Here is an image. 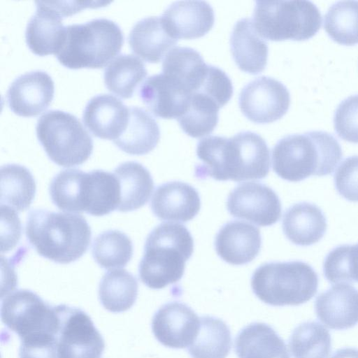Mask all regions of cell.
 <instances>
[{"label": "cell", "mask_w": 358, "mask_h": 358, "mask_svg": "<svg viewBox=\"0 0 358 358\" xmlns=\"http://www.w3.org/2000/svg\"><path fill=\"white\" fill-rule=\"evenodd\" d=\"M164 27L161 17L150 16L138 21L129 36L134 53L150 63H158L177 43Z\"/></svg>", "instance_id": "25"}, {"label": "cell", "mask_w": 358, "mask_h": 358, "mask_svg": "<svg viewBox=\"0 0 358 358\" xmlns=\"http://www.w3.org/2000/svg\"><path fill=\"white\" fill-rule=\"evenodd\" d=\"M318 276L301 261L263 264L253 273L251 287L256 296L273 306H299L317 293Z\"/></svg>", "instance_id": "6"}, {"label": "cell", "mask_w": 358, "mask_h": 358, "mask_svg": "<svg viewBox=\"0 0 358 358\" xmlns=\"http://www.w3.org/2000/svg\"><path fill=\"white\" fill-rule=\"evenodd\" d=\"M138 93L152 113L163 119H178L185 112L191 96L162 73L149 76Z\"/></svg>", "instance_id": "21"}, {"label": "cell", "mask_w": 358, "mask_h": 358, "mask_svg": "<svg viewBox=\"0 0 358 358\" xmlns=\"http://www.w3.org/2000/svg\"><path fill=\"white\" fill-rule=\"evenodd\" d=\"M330 358H358V349L343 348L336 350Z\"/></svg>", "instance_id": "44"}, {"label": "cell", "mask_w": 358, "mask_h": 358, "mask_svg": "<svg viewBox=\"0 0 358 358\" xmlns=\"http://www.w3.org/2000/svg\"><path fill=\"white\" fill-rule=\"evenodd\" d=\"M323 273L331 284L358 282V243L333 248L324 260Z\"/></svg>", "instance_id": "39"}, {"label": "cell", "mask_w": 358, "mask_h": 358, "mask_svg": "<svg viewBox=\"0 0 358 358\" xmlns=\"http://www.w3.org/2000/svg\"><path fill=\"white\" fill-rule=\"evenodd\" d=\"M36 131L48 157L59 166L82 164L92 153L91 136L80 121L69 113L47 111L38 118Z\"/></svg>", "instance_id": "8"}, {"label": "cell", "mask_w": 358, "mask_h": 358, "mask_svg": "<svg viewBox=\"0 0 358 358\" xmlns=\"http://www.w3.org/2000/svg\"><path fill=\"white\" fill-rule=\"evenodd\" d=\"M92 256L96 262L106 269L124 267L133 255L131 239L117 230L100 234L92 244Z\"/></svg>", "instance_id": "37"}, {"label": "cell", "mask_w": 358, "mask_h": 358, "mask_svg": "<svg viewBox=\"0 0 358 358\" xmlns=\"http://www.w3.org/2000/svg\"><path fill=\"white\" fill-rule=\"evenodd\" d=\"M221 107L211 97L201 93L191 94L185 112L177 119L182 131L192 138H200L216 127Z\"/></svg>", "instance_id": "33"}, {"label": "cell", "mask_w": 358, "mask_h": 358, "mask_svg": "<svg viewBox=\"0 0 358 358\" xmlns=\"http://www.w3.org/2000/svg\"><path fill=\"white\" fill-rule=\"evenodd\" d=\"M138 295V282L125 269L116 268L106 273L99 287V296L103 306L113 313L129 309Z\"/></svg>", "instance_id": "30"}, {"label": "cell", "mask_w": 358, "mask_h": 358, "mask_svg": "<svg viewBox=\"0 0 358 358\" xmlns=\"http://www.w3.org/2000/svg\"><path fill=\"white\" fill-rule=\"evenodd\" d=\"M1 252L12 249L21 234L20 219L13 208L1 205Z\"/></svg>", "instance_id": "43"}, {"label": "cell", "mask_w": 358, "mask_h": 358, "mask_svg": "<svg viewBox=\"0 0 358 358\" xmlns=\"http://www.w3.org/2000/svg\"><path fill=\"white\" fill-rule=\"evenodd\" d=\"M290 95L280 81L261 76L241 90L238 105L242 113L251 122L267 124L280 119L288 110Z\"/></svg>", "instance_id": "11"}, {"label": "cell", "mask_w": 358, "mask_h": 358, "mask_svg": "<svg viewBox=\"0 0 358 358\" xmlns=\"http://www.w3.org/2000/svg\"><path fill=\"white\" fill-rule=\"evenodd\" d=\"M231 348V331L227 324L217 317L203 316L187 350L192 358H226Z\"/></svg>", "instance_id": "29"}, {"label": "cell", "mask_w": 358, "mask_h": 358, "mask_svg": "<svg viewBox=\"0 0 358 358\" xmlns=\"http://www.w3.org/2000/svg\"><path fill=\"white\" fill-rule=\"evenodd\" d=\"M193 251V238L183 224H159L145 241L138 267L141 281L155 289L178 282L184 275L185 262Z\"/></svg>", "instance_id": "4"}, {"label": "cell", "mask_w": 358, "mask_h": 358, "mask_svg": "<svg viewBox=\"0 0 358 358\" xmlns=\"http://www.w3.org/2000/svg\"><path fill=\"white\" fill-rule=\"evenodd\" d=\"M85 173L76 169H64L52 180L50 195L53 203L60 210L83 213L82 187Z\"/></svg>", "instance_id": "38"}, {"label": "cell", "mask_w": 358, "mask_h": 358, "mask_svg": "<svg viewBox=\"0 0 358 358\" xmlns=\"http://www.w3.org/2000/svg\"><path fill=\"white\" fill-rule=\"evenodd\" d=\"M342 156L341 147L331 134L313 131L279 140L272 150V166L281 178L299 182L332 173Z\"/></svg>", "instance_id": "2"}, {"label": "cell", "mask_w": 358, "mask_h": 358, "mask_svg": "<svg viewBox=\"0 0 358 358\" xmlns=\"http://www.w3.org/2000/svg\"><path fill=\"white\" fill-rule=\"evenodd\" d=\"M262 246L259 229L250 223L234 220L224 224L215 239L218 256L233 265L251 262Z\"/></svg>", "instance_id": "16"}, {"label": "cell", "mask_w": 358, "mask_h": 358, "mask_svg": "<svg viewBox=\"0 0 358 358\" xmlns=\"http://www.w3.org/2000/svg\"><path fill=\"white\" fill-rule=\"evenodd\" d=\"M57 308L59 358H99L105 343L90 317L80 309L64 305Z\"/></svg>", "instance_id": "10"}, {"label": "cell", "mask_w": 358, "mask_h": 358, "mask_svg": "<svg viewBox=\"0 0 358 358\" xmlns=\"http://www.w3.org/2000/svg\"><path fill=\"white\" fill-rule=\"evenodd\" d=\"M168 34L178 40L203 36L215 22L211 6L204 1H180L172 3L161 17Z\"/></svg>", "instance_id": "15"}, {"label": "cell", "mask_w": 358, "mask_h": 358, "mask_svg": "<svg viewBox=\"0 0 358 358\" xmlns=\"http://www.w3.org/2000/svg\"><path fill=\"white\" fill-rule=\"evenodd\" d=\"M199 52L188 47H174L162 62V73L169 77L184 91L192 94L199 91L208 71Z\"/></svg>", "instance_id": "24"}, {"label": "cell", "mask_w": 358, "mask_h": 358, "mask_svg": "<svg viewBox=\"0 0 358 358\" xmlns=\"http://www.w3.org/2000/svg\"><path fill=\"white\" fill-rule=\"evenodd\" d=\"M55 92L51 76L43 71L22 74L10 85L7 102L10 109L23 117L36 116L51 103Z\"/></svg>", "instance_id": "14"}, {"label": "cell", "mask_w": 358, "mask_h": 358, "mask_svg": "<svg viewBox=\"0 0 358 358\" xmlns=\"http://www.w3.org/2000/svg\"><path fill=\"white\" fill-rule=\"evenodd\" d=\"M282 230L294 244L308 246L317 243L324 235L327 220L315 204L301 202L290 206L284 213Z\"/></svg>", "instance_id": "23"}, {"label": "cell", "mask_w": 358, "mask_h": 358, "mask_svg": "<svg viewBox=\"0 0 358 358\" xmlns=\"http://www.w3.org/2000/svg\"><path fill=\"white\" fill-rule=\"evenodd\" d=\"M200 317L187 305L173 301L161 306L155 313L152 330L163 345L180 349L189 347L195 339Z\"/></svg>", "instance_id": "13"}, {"label": "cell", "mask_w": 358, "mask_h": 358, "mask_svg": "<svg viewBox=\"0 0 358 358\" xmlns=\"http://www.w3.org/2000/svg\"><path fill=\"white\" fill-rule=\"evenodd\" d=\"M324 28L340 44L358 43V1H341L332 4L324 15Z\"/></svg>", "instance_id": "36"}, {"label": "cell", "mask_w": 358, "mask_h": 358, "mask_svg": "<svg viewBox=\"0 0 358 358\" xmlns=\"http://www.w3.org/2000/svg\"><path fill=\"white\" fill-rule=\"evenodd\" d=\"M123 43V33L117 24L106 18L93 19L65 27L56 57L69 69H100L120 52Z\"/></svg>", "instance_id": "5"}, {"label": "cell", "mask_w": 358, "mask_h": 358, "mask_svg": "<svg viewBox=\"0 0 358 358\" xmlns=\"http://www.w3.org/2000/svg\"><path fill=\"white\" fill-rule=\"evenodd\" d=\"M334 181L341 196L350 201L358 202V155L350 156L340 164Z\"/></svg>", "instance_id": "41"}, {"label": "cell", "mask_w": 358, "mask_h": 358, "mask_svg": "<svg viewBox=\"0 0 358 358\" xmlns=\"http://www.w3.org/2000/svg\"><path fill=\"white\" fill-rule=\"evenodd\" d=\"M198 157L205 176L216 180H259L269 172V148L260 135L252 131H241L231 138L206 137Z\"/></svg>", "instance_id": "1"}, {"label": "cell", "mask_w": 358, "mask_h": 358, "mask_svg": "<svg viewBox=\"0 0 358 358\" xmlns=\"http://www.w3.org/2000/svg\"><path fill=\"white\" fill-rule=\"evenodd\" d=\"M334 129L345 141L358 143V94L343 99L334 115Z\"/></svg>", "instance_id": "40"}, {"label": "cell", "mask_w": 358, "mask_h": 358, "mask_svg": "<svg viewBox=\"0 0 358 358\" xmlns=\"http://www.w3.org/2000/svg\"><path fill=\"white\" fill-rule=\"evenodd\" d=\"M35 14L27 23L26 43L31 52L39 56L57 55L64 41V17L52 1H36Z\"/></svg>", "instance_id": "17"}, {"label": "cell", "mask_w": 358, "mask_h": 358, "mask_svg": "<svg viewBox=\"0 0 358 358\" xmlns=\"http://www.w3.org/2000/svg\"><path fill=\"white\" fill-rule=\"evenodd\" d=\"M21 340L20 358H59L55 335L41 334Z\"/></svg>", "instance_id": "42"}, {"label": "cell", "mask_w": 358, "mask_h": 358, "mask_svg": "<svg viewBox=\"0 0 358 358\" xmlns=\"http://www.w3.org/2000/svg\"><path fill=\"white\" fill-rule=\"evenodd\" d=\"M331 347L329 331L315 321L298 325L289 339V348L294 358H328Z\"/></svg>", "instance_id": "34"}, {"label": "cell", "mask_w": 358, "mask_h": 358, "mask_svg": "<svg viewBox=\"0 0 358 358\" xmlns=\"http://www.w3.org/2000/svg\"><path fill=\"white\" fill-rule=\"evenodd\" d=\"M227 207L233 217L262 227L274 224L281 216L278 196L268 186L257 182L236 187L229 194Z\"/></svg>", "instance_id": "12"}, {"label": "cell", "mask_w": 358, "mask_h": 358, "mask_svg": "<svg viewBox=\"0 0 358 358\" xmlns=\"http://www.w3.org/2000/svg\"><path fill=\"white\" fill-rule=\"evenodd\" d=\"M315 311L318 320L331 329H350L358 323V290L338 283L317 296Z\"/></svg>", "instance_id": "18"}, {"label": "cell", "mask_w": 358, "mask_h": 358, "mask_svg": "<svg viewBox=\"0 0 358 358\" xmlns=\"http://www.w3.org/2000/svg\"><path fill=\"white\" fill-rule=\"evenodd\" d=\"M146 76L147 70L141 59L134 55L122 54L105 69L103 79L110 92L121 98L129 99Z\"/></svg>", "instance_id": "32"}, {"label": "cell", "mask_w": 358, "mask_h": 358, "mask_svg": "<svg viewBox=\"0 0 358 358\" xmlns=\"http://www.w3.org/2000/svg\"><path fill=\"white\" fill-rule=\"evenodd\" d=\"M36 182L31 172L20 164L1 168V204L17 211L28 209L35 196Z\"/></svg>", "instance_id": "31"}, {"label": "cell", "mask_w": 358, "mask_h": 358, "mask_svg": "<svg viewBox=\"0 0 358 358\" xmlns=\"http://www.w3.org/2000/svg\"><path fill=\"white\" fill-rule=\"evenodd\" d=\"M120 187L117 210L128 212L138 209L149 200L154 182L149 171L136 162H126L114 170Z\"/></svg>", "instance_id": "28"}, {"label": "cell", "mask_w": 358, "mask_h": 358, "mask_svg": "<svg viewBox=\"0 0 358 358\" xmlns=\"http://www.w3.org/2000/svg\"><path fill=\"white\" fill-rule=\"evenodd\" d=\"M126 129L114 143L130 155H143L152 151L160 138L159 127L150 114L142 108H129Z\"/></svg>", "instance_id": "27"}, {"label": "cell", "mask_w": 358, "mask_h": 358, "mask_svg": "<svg viewBox=\"0 0 358 358\" xmlns=\"http://www.w3.org/2000/svg\"><path fill=\"white\" fill-rule=\"evenodd\" d=\"M89 194L86 213L103 216L118 208L120 187L114 173L103 170L88 172Z\"/></svg>", "instance_id": "35"}, {"label": "cell", "mask_w": 358, "mask_h": 358, "mask_svg": "<svg viewBox=\"0 0 358 358\" xmlns=\"http://www.w3.org/2000/svg\"><path fill=\"white\" fill-rule=\"evenodd\" d=\"M201 208L200 196L192 185L172 181L155 189L151 200V209L162 220L186 222L192 220Z\"/></svg>", "instance_id": "19"}, {"label": "cell", "mask_w": 358, "mask_h": 358, "mask_svg": "<svg viewBox=\"0 0 358 358\" xmlns=\"http://www.w3.org/2000/svg\"><path fill=\"white\" fill-rule=\"evenodd\" d=\"M129 110L120 99L108 94L93 96L86 104L83 121L94 136L115 141L127 127Z\"/></svg>", "instance_id": "20"}, {"label": "cell", "mask_w": 358, "mask_h": 358, "mask_svg": "<svg viewBox=\"0 0 358 358\" xmlns=\"http://www.w3.org/2000/svg\"><path fill=\"white\" fill-rule=\"evenodd\" d=\"M252 23L266 40L304 41L318 31L322 15L310 1H256Z\"/></svg>", "instance_id": "7"}, {"label": "cell", "mask_w": 358, "mask_h": 358, "mask_svg": "<svg viewBox=\"0 0 358 358\" xmlns=\"http://www.w3.org/2000/svg\"><path fill=\"white\" fill-rule=\"evenodd\" d=\"M230 46L234 60L241 71L258 74L264 70L268 45L257 34L251 19L245 17L236 22L231 34Z\"/></svg>", "instance_id": "22"}, {"label": "cell", "mask_w": 358, "mask_h": 358, "mask_svg": "<svg viewBox=\"0 0 358 358\" xmlns=\"http://www.w3.org/2000/svg\"><path fill=\"white\" fill-rule=\"evenodd\" d=\"M1 317L21 339L41 334L57 336L60 327L57 306L50 307L27 289L17 290L3 299Z\"/></svg>", "instance_id": "9"}, {"label": "cell", "mask_w": 358, "mask_h": 358, "mask_svg": "<svg viewBox=\"0 0 358 358\" xmlns=\"http://www.w3.org/2000/svg\"><path fill=\"white\" fill-rule=\"evenodd\" d=\"M234 350L238 358H290L284 341L262 322L243 327L236 337Z\"/></svg>", "instance_id": "26"}, {"label": "cell", "mask_w": 358, "mask_h": 358, "mask_svg": "<svg viewBox=\"0 0 358 358\" xmlns=\"http://www.w3.org/2000/svg\"><path fill=\"white\" fill-rule=\"evenodd\" d=\"M26 235L41 256L69 264L86 252L92 232L81 215L35 209L29 213Z\"/></svg>", "instance_id": "3"}]
</instances>
